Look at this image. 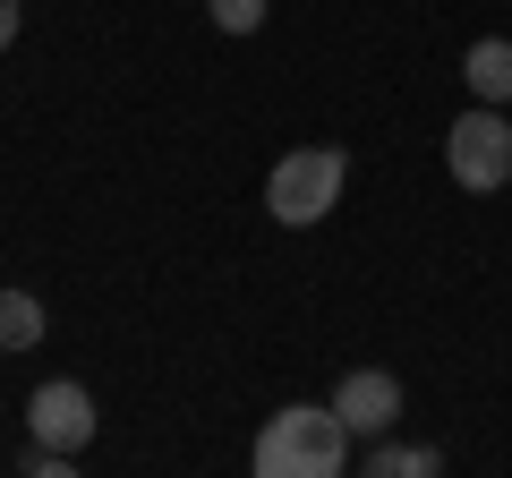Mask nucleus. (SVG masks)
I'll return each mask as SVG.
<instances>
[{
	"label": "nucleus",
	"mask_w": 512,
	"mask_h": 478,
	"mask_svg": "<svg viewBox=\"0 0 512 478\" xmlns=\"http://www.w3.org/2000/svg\"><path fill=\"white\" fill-rule=\"evenodd\" d=\"M444 171H453L470 197H495V188L512 180V120L495 103H470L453 129H444Z\"/></svg>",
	"instance_id": "obj_3"
},
{
	"label": "nucleus",
	"mask_w": 512,
	"mask_h": 478,
	"mask_svg": "<svg viewBox=\"0 0 512 478\" xmlns=\"http://www.w3.org/2000/svg\"><path fill=\"white\" fill-rule=\"evenodd\" d=\"M0 350H43V299L0 291Z\"/></svg>",
	"instance_id": "obj_8"
},
{
	"label": "nucleus",
	"mask_w": 512,
	"mask_h": 478,
	"mask_svg": "<svg viewBox=\"0 0 512 478\" xmlns=\"http://www.w3.org/2000/svg\"><path fill=\"white\" fill-rule=\"evenodd\" d=\"M367 478H444V461H436V444H393V436H376Z\"/></svg>",
	"instance_id": "obj_7"
},
{
	"label": "nucleus",
	"mask_w": 512,
	"mask_h": 478,
	"mask_svg": "<svg viewBox=\"0 0 512 478\" xmlns=\"http://www.w3.org/2000/svg\"><path fill=\"white\" fill-rule=\"evenodd\" d=\"M205 18H214L222 35H256V26H265V0H205Z\"/></svg>",
	"instance_id": "obj_9"
},
{
	"label": "nucleus",
	"mask_w": 512,
	"mask_h": 478,
	"mask_svg": "<svg viewBox=\"0 0 512 478\" xmlns=\"http://www.w3.org/2000/svg\"><path fill=\"white\" fill-rule=\"evenodd\" d=\"M342 180H350L342 146H291L274 171H265V214H274L282 231H316V222L342 205Z\"/></svg>",
	"instance_id": "obj_2"
},
{
	"label": "nucleus",
	"mask_w": 512,
	"mask_h": 478,
	"mask_svg": "<svg viewBox=\"0 0 512 478\" xmlns=\"http://www.w3.org/2000/svg\"><path fill=\"white\" fill-rule=\"evenodd\" d=\"M26 478H77V461H69V453H43L35 470H26Z\"/></svg>",
	"instance_id": "obj_10"
},
{
	"label": "nucleus",
	"mask_w": 512,
	"mask_h": 478,
	"mask_svg": "<svg viewBox=\"0 0 512 478\" xmlns=\"http://www.w3.org/2000/svg\"><path fill=\"white\" fill-rule=\"evenodd\" d=\"M18 43V0H0V52Z\"/></svg>",
	"instance_id": "obj_11"
},
{
	"label": "nucleus",
	"mask_w": 512,
	"mask_h": 478,
	"mask_svg": "<svg viewBox=\"0 0 512 478\" xmlns=\"http://www.w3.org/2000/svg\"><path fill=\"white\" fill-rule=\"evenodd\" d=\"M26 436H35L43 453H86V444H94V393L69 385V376L35 385V393H26Z\"/></svg>",
	"instance_id": "obj_4"
},
{
	"label": "nucleus",
	"mask_w": 512,
	"mask_h": 478,
	"mask_svg": "<svg viewBox=\"0 0 512 478\" xmlns=\"http://www.w3.org/2000/svg\"><path fill=\"white\" fill-rule=\"evenodd\" d=\"M461 77H470L478 103L504 111V103H512V43H504V35H478L470 52H461Z\"/></svg>",
	"instance_id": "obj_6"
},
{
	"label": "nucleus",
	"mask_w": 512,
	"mask_h": 478,
	"mask_svg": "<svg viewBox=\"0 0 512 478\" xmlns=\"http://www.w3.org/2000/svg\"><path fill=\"white\" fill-rule=\"evenodd\" d=\"M333 410H342L350 436H393V419H402V376L393 368H350L342 385H333Z\"/></svg>",
	"instance_id": "obj_5"
},
{
	"label": "nucleus",
	"mask_w": 512,
	"mask_h": 478,
	"mask_svg": "<svg viewBox=\"0 0 512 478\" xmlns=\"http://www.w3.org/2000/svg\"><path fill=\"white\" fill-rule=\"evenodd\" d=\"M256 478H342L350 470V427L333 402H291L256 427V453H248Z\"/></svg>",
	"instance_id": "obj_1"
}]
</instances>
